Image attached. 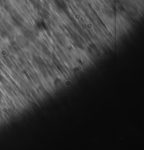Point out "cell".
<instances>
[{
  "instance_id": "cell-1",
  "label": "cell",
  "mask_w": 144,
  "mask_h": 150,
  "mask_svg": "<svg viewBox=\"0 0 144 150\" xmlns=\"http://www.w3.org/2000/svg\"><path fill=\"white\" fill-rule=\"evenodd\" d=\"M36 27L39 30H44L46 29V25L43 21H39L36 23Z\"/></svg>"
},
{
  "instance_id": "cell-2",
  "label": "cell",
  "mask_w": 144,
  "mask_h": 150,
  "mask_svg": "<svg viewBox=\"0 0 144 150\" xmlns=\"http://www.w3.org/2000/svg\"><path fill=\"white\" fill-rule=\"evenodd\" d=\"M56 5L59 9L61 10H65L66 8V5L63 1H61V0H55Z\"/></svg>"
}]
</instances>
